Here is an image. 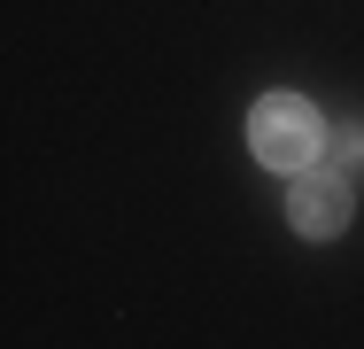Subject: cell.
Here are the masks:
<instances>
[{"label":"cell","instance_id":"cell-1","mask_svg":"<svg viewBox=\"0 0 364 349\" xmlns=\"http://www.w3.org/2000/svg\"><path fill=\"white\" fill-rule=\"evenodd\" d=\"M248 147H256V163H272V171H310L318 163V147H326V125H318V109L302 101V93H264L256 101V117H248Z\"/></svg>","mask_w":364,"mask_h":349},{"label":"cell","instance_id":"cell-2","mask_svg":"<svg viewBox=\"0 0 364 349\" xmlns=\"http://www.w3.org/2000/svg\"><path fill=\"white\" fill-rule=\"evenodd\" d=\"M287 217H294V233L333 241V233L349 225V179H341V171H294V187H287Z\"/></svg>","mask_w":364,"mask_h":349},{"label":"cell","instance_id":"cell-3","mask_svg":"<svg viewBox=\"0 0 364 349\" xmlns=\"http://www.w3.org/2000/svg\"><path fill=\"white\" fill-rule=\"evenodd\" d=\"M341 163H364V132H357V125L341 132Z\"/></svg>","mask_w":364,"mask_h":349}]
</instances>
